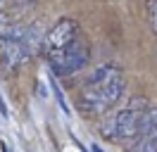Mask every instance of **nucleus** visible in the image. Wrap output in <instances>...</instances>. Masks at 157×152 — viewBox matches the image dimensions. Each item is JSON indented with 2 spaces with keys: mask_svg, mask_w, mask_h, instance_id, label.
<instances>
[{
  "mask_svg": "<svg viewBox=\"0 0 157 152\" xmlns=\"http://www.w3.org/2000/svg\"><path fill=\"white\" fill-rule=\"evenodd\" d=\"M147 109V102L143 97L131 100L128 107L119 109L117 114H109L105 121L100 124V133L107 140H128V138H138L140 135V124H143V114Z\"/></svg>",
  "mask_w": 157,
  "mask_h": 152,
  "instance_id": "nucleus-2",
  "label": "nucleus"
},
{
  "mask_svg": "<svg viewBox=\"0 0 157 152\" xmlns=\"http://www.w3.org/2000/svg\"><path fill=\"white\" fill-rule=\"evenodd\" d=\"M0 150H2V152H10V147H7V142H5V140H0Z\"/></svg>",
  "mask_w": 157,
  "mask_h": 152,
  "instance_id": "nucleus-10",
  "label": "nucleus"
},
{
  "mask_svg": "<svg viewBox=\"0 0 157 152\" xmlns=\"http://www.w3.org/2000/svg\"><path fill=\"white\" fill-rule=\"evenodd\" d=\"M93 152H102V150H100V147H98V145H93Z\"/></svg>",
  "mask_w": 157,
  "mask_h": 152,
  "instance_id": "nucleus-11",
  "label": "nucleus"
},
{
  "mask_svg": "<svg viewBox=\"0 0 157 152\" xmlns=\"http://www.w3.org/2000/svg\"><path fill=\"white\" fill-rule=\"evenodd\" d=\"M76 31H78V24L74 19H59L57 24L45 33V38H43V48H40L43 55L52 57L55 52L64 50L69 43L76 40Z\"/></svg>",
  "mask_w": 157,
  "mask_h": 152,
  "instance_id": "nucleus-4",
  "label": "nucleus"
},
{
  "mask_svg": "<svg viewBox=\"0 0 157 152\" xmlns=\"http://www.w3.org/2000/svg\"><path fill=\"white\" fill-rule=\"evenodd\" d=\"M124 76L114 64H102L86 78L78 95V107L88 116H98L112 109L124 95Z\"/></svg>",
  "mask_w": 157,
  "mask_h": 152,
  "instance_id": "nucleus-1",
  "label": "nucleus"
},
{
  "mask_svg": "<svg viewBox=\"0 0 157 152\" xmlns=\"http://www.w3.org/2000/svg\"><path fill=\"white\" fill-rule=\"evenodd\" d=\"M0 114H2V116L7 114V107H5V102H2V100H0Z\"/></svg>",
  "mask_w": 157,
  "mask_h": 152,
  "instance_id": "nucleus-9",
  "label": "nucleus"
},
{
  "mask_svg": "<svg viewBox=\"0 0 157 152\" xmlns=\"http://www.w3.org/2000/svg\"><path fill=\"white\" fill-rule=\"evenodd\" d=\"M147 10H150V24H152V31L157 33V0H150Z\"/></svg>",
  "mask_w": 157,
  "mask_h": 152,
  "instance_id": "nucleus-8",
  "label": "nucleus"
},
{
  "mask_svg": "<svg viewBox=\"0 0 157 152\" xmlns=\"http://www.w3.org/2000/svg\"><path fill=\"white\" fill-rule=\"evenodd\" d=\"M150 133H157V104L145 109L143 124H140V135H138V138H145V135H150Z\"/></svg>",
  "mask_w": 157,
  "mask_h": 152,
  "instance_id": "nucleus-5",
  "label": "nucleus"
},
{
  "mask_svg": "<svg viewBox=\"0 0 157 152\" xmlns=\"http://www.w3.org/2000/svg\"><path fill=\"white\" fill-rule=\"evenodd\" d=\"M88 57H90L88 45L76 38L64 50H59L52 57H48V62H50V69H52L55 76H71V74L81 71L83 66L88 64Z\"/></svg>",
  "mask_w": 157,
  "mask_h": 152,
  "instance_id": "nucleus-3",
  "label": "nucleus"
},
{
  "mask_svg": "<svg viewBox=\"0 0 157 152\" xmlns=\"http://www.w3.org/2000/svg\"><path fill=\"white\" fill-rule=\"evenodd\" d=\"M14 24H12V19L7 17V14H5V12H0V40H2V38H10L12 33H14Z\"/></svg>",
  "mask_w": 157,
  "mask_h": 152,
  "instance_id": "nucleus-7",
  "label": "nucleus"
},
{
  "mask_svg": "<svg viewBox=\"0 0 157 152\" xmlns=\"http://www.w3.org/2000/svg\"><path fill=\"white\" fill-rule=\"evenodd\" d=\"M131 152H157V133H150L145 138H140Z\"/></svg>",
  "mask_w": 157,
  "mask_h": 152,
  "instance_id": "nucleus-6",
  "label": "nucleus"
}]
</instances>
